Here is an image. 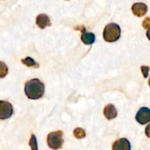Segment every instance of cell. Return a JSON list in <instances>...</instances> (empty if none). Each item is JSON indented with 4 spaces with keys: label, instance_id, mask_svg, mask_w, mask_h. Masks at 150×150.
<instances>
[{
    "label": "cell",
    "instance_id": "cell-5",
    "mask_svg": "<svg viewBox=\"0 0 150 150\" xmlns=\"http://www.w3.org/2000/svg\"><path fill=\"white\" fill-rule=\"evenodd\" d=\"M75 29H77L81 32V41L85 45H92L95 41V36L92 32H87L86 30V28L84 26H79L75 28Z\"/></svg>",
    "mask_w": 150,
    "mask_h": 150
},
{
    "label": "cell",
    "instance_id": "cell-9",
    "mask_svg": "<svg viewBox=\"0 0 150 150\" xmlns=\"http://www.w3.org/2000/svg\"><path fill=\"white\" fill-rule=\"evenodd\" d=\"M36 24L40 29H43L51 25L49 17L45 14H40L36 18Z\"/></svg>",
    "mask_w": 150,
    "mask_h": 150
},
{
    "label": "cell",
    "instance_id": "cell-19",
    "mask_svg": "<svg viewBox=\"0 0 150 150\" xmlns=\"http://www.w3.org/2000/svg\"><path fill=\"white\" fill-rule=\"evenodd\" d=\"M149 86H150V79H149Z\"/></svg>",
    "mask_w": 150,
    "mask_h": 150
},
{
    "label": "cell",
    "instance_id": "cell-18",
    "mask_svg": "<svg viewBox=\"0 0 150 150\" xmlns=\"http://www.w3.org/2000/svg\"><path fill=\"white\" fill-rule=\"evenodd\" d=\"M146 37H147L148 39L150 40V28L149 29H148L147 32H146Z\"/></svg>",
    "mask_w": 150,
    "mask_h": 150
},
{
    "label": "cell",
    "instance_id": "cell-8",
    "mask_svg": "<svg viewBox=\"0 0 150 150\" xmlns=\"http://www.w3.org/2000/svg\"><path fill=\"white\" fill-rule=\"evenodd\" d=\"M131 146L129 141L125 138H122L116 141L112 146V150H130Z\"/></svg>",
    "mask_w": 150,
    "mask_h": 150
},
{
    "label": "cell",
    "instance_id": "cell-12",
    "mask_svg": "<svg viewBox=\"0 0 150 150\" xmlns=\"http://www.w3.org/2000/svg\"><path fill=\"white\" fill-rule=\"evenodd\" d=\"M73 135L78 139H82L86 137V132L81 127H77L73 130Z\"/></svg>",
    "mask_w": 150,
    "mask_h": 150
},
{
    "label": "cell",
    "instance_id": "cell-14",
    "mask_svg": "<svg viewBox=\"0 0 150 150\" xmlns=\"http://www.w3.org/2000/svg\"><path fill=\"white\" fill-rule=\"evenodd\" d=\"M0 65H1V70H0V77L2 79L4 78L6 75L8 73V68H7V66L4 64V63L3 62H0Z\"/></svg>",
    "mask_w": 150,
    "mask_h": 150
},
{
    "label": "cell",
    "instance_id": "cell-16",
    "mask_svg": "<svg viewBox=\"0 0 150 150\" xmlns=\"http://www.w3.org/2000/svg\"><path fill=\"white\" fill-rule=\"evenodd\" d=\"M142 26L144 29H149L150 28V18L147 17L144 18L142 22Z\"/></svg>",
    "mask_w": 150,
    "mask_h": 150
},
{
    "label": "cell",
    "instance_id": "cell-15",
    "mask_svg": "<svg viewBox=\"0 0 150 150\" xmlns=\"http://www.w3.org/2000/svg\"><path fill=\"white\" fill-rule=\"evenodd\" d=\"M150 67H148V66H142L141 67V70H142V73H143L144 77L146 79L147 78L148 75H149V71Z\"/></svg>",
    "mask_w": 150,
    "mask_h": 150
},
{
    "label": "cell",
    "instance_id": "cell-6",
    "mask_svg": "<svg viewBox=\"0 0 150 150\" xmlns=\"http://www.w3.org/2000/svg\"><path fill=\"white\" fill-rule=\"evenodd\" d=\"M136 120L139 124L145 125L150 122V109L146 107H142L136 115Z\"/></svg>",
    "mask_w": 150,
    "mask_h": 150
},
{
    "label": "cell",
    "instance_id": "cell-2",
    "mask_svg": "<svg viewBox=\"0 0 150 150\" xmlns=\"http://www.w3.org/2000/svg\"><path fill=\"white\" fill-rule=\"evenodd\" d=\"M120 35H121V29L118 24L111 23L105 26L103 31V38L106 42H115L120 39Z\"/></svg>",
    "mask_w": 150,
    "mask_h": 150
},
{
    "label": "cell",
    "instance_id": "cell-11",
    "mask_svg": "<svg viewBox=\"0 0 150 150\" xmlns=\"http://www.w3.org/2000/svg\"><path fill=\"white\" fill-rule=\"evenodd\" d=\"M21 62L23 64L26 65L27 67H33L35 68H38L39 67V64L37 63L35 60L31 57H26L24 59L21 60Z\"/></svg>",
    "mask_w": 150,
    "mask_h": 150
},
{
    "label": "cell",
    "instance_id": "cell-3",
    "mask_svg": "<svg viewBox=\"0 0 150 150\" xmlns=\"http://www.w3.org/2000/svg\"><path fill=\"white\" fill-rule=\"evenodd\" d=\"M64 143L63 139V132L61 130L51 132L47 137V144L51 149L57 150L62 146Z\"/></svg>",
    "mask_w": 150,
    "mask_h": 150
},
{
    "label": "cell",
    "instance_id": "cell-7",
    "mask_svg": "<svg viewBox=\"0 0 150 150\" xmlns=\"http://www.w3.org/2000/svg\"><path fill=\"white\" fill-rule=\"evenodd\" d=\"M132 12L137 17H142L147 13L148 7L144 3L137 2L133 4L131 7Z\"/></svg>",
    "mask_w": 150,
    "mask_h": 150
},
{
    "label": "cell",
    "instance_id": "cell-20",
    "mask_svg": "<svg viewBox=\"0 0 150 150\" xmlns=\"http://www.w3.org/2000/svg\"><path fill=\"white\" fill-rule=\"evenodd\" d=\"M67 1H68V0H67Z\"/></svg>",
    "mask_w": 150,
    "mask_h": 150
},
{
    "label": "cell",
    "instance_id": "cell-13",
    "mask_svg": "<svg viewBox=\"0 0 150 150\" xmlns=\"http://www.w3.org/2000/svg\"><path fill=\"white\" fill-rule=\"evenodd\" d=\"M29 144L32 150H38V142H37V139L34 134H32V136H31V139L29 140Z\"/></svg>",
    "mask_w": 150,
    "mask_h": 150
},
{
    "label": "cell",
    "instance_id": "cell-17",
    "mask_svg": "<svg viewBox=\"0 0 150 150\" xmlns=\"http://www.w3.org/2000/svg\"><path fill=\"white\" fill-rule=\"evenodd\" d=\"M145 134H146V136H147L148 138L150 139V124L149 125H147V127L145 129Z\"/></svg>",
    "mask_w": 150,
    "mask_h": 150
},
{
    "label": "cell",
    "instance_id": "cell-4",
    "mask_svg": "<svg viewBox=\"0 0 150 150\" xmlns=\"http://www.w3.org/2000/svg\"><path fill=\"white\" fill-rule=\"evenodd\" d=\"M13 108L11 103L7 101H0V120L8 119L13 115Z\"/></svg>",
    "mask_w": 150,
    "mask_h": 150
},
{
    "label": "cell",
    "instance_id": "cell-1",
    "mask_svg": "<svg viewBox=\"0 0 150 150\" xmlns=\"http://www.w3.org/2000/svg\"><path fill=\"white\" fill-rule=\"evenodd\" d=\"M25 94L29 99L38 100L45 93V85L38 79H34L25 83Z\"/></svg>",
    "mask_w": 150,
    "mask_h": 150
},
{
    "label": "cell",
    "instance_id": "cell-10",
    "mask_svg": "<svg viewBox=\"0 0 150 150\" xmlns=\"http://www.w3.org/2000/svg\"><path fill=\"white\" fill-rule=\"evenodd\" d=\"M103 114L108 120H114L117 116V111L113 104H108L104 108Z\"/></svg>",
    "mask_w": 150,
    "mask_h": 150
}]
</instances>
